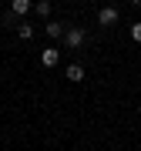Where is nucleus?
Instances as JSON below:
<instances>
[{
	"mask_svg": "<svg viewBox=\"0 0 141 151\" xmlns=\"http://www.w3.org/2000/svg\"><path fill=\"white\" fill-rule=\"evenodd\" d=\"M34 10H37L40 17H50V0H37V4H34Z\"/></svg>",
	"mask_w": 141,
	"mask_h": 151,
	"instance_id": "nucleus-8",
	"label": "nucleus"
},
{
	"mask_svg": "<svg viewBox=\"0 0 141 151\" xmlns=\"http://www.w3.org/2000/svg\"><path fill=\"white\" fill-rule=\"evenodd\" d=\"M17 37H20V40H30L34 37V27H30V24H17Z\"/></svg>",
	"mask_w": 141,
	"mask_h": 151,
	"instance_id": "nucleus-6",
	"label": "nucleus"
},
{
	"mask_svg": "<svg viewBox=\"0 0 141 151\" xmlns=\"http://www.w3.org/2000/svg\"><path fill=\"white\" fill-rule=\"evenodd\" d=\"M131 4H138V7H141V0H131Z\"/></svg>",
	"mask_w": 141,
	"mask_h": 151,
	"instance_id": "nucleus-10",
	"label": "nucleus"
},
{
	"mask_svg": "<svg viewBox=\"0 0 141 151\" xmlns=\"http://www.w3.org/2000/svg\"><path fill=\"white\" fill-rule=\"evenodd\" d=\"M64 77H70V81H74V84H77V81H84V67H81V64H70Z\"/></svg>",
	"mask_w": 141,
	"mask_h": 151,
	"instance_id": "nucleus-5",
	"label": "nucleus"
},
{
	"mask_svg": "<svg viewBox=\"0 0 141 151\" xmlns=\"http://www.w3.org/2000/svg\"><path fill=\"white\" fill-rule=\"evenodd\" d=\"M98 24L101 27H114V24H118V10H114V7H101L98 10Z\"/></svg>",
	"mask_w": 141,
	"mask_h": 151,
	"instance_id": "nucleus-2",
	"label": "nucleus"
},
{
	"mask_svg": "<svg viewBox=\"0 0 141 151\" xmlns=\"http://www.w3.org/2000/svg\"><path fill=\"white\" fill-rule=\"evenodd\" d=\"M131 37H135V40L141 44V24H135V27H131Z\"/></svg>",
	"mask_w": 141,
	"mask_h": 151,
	"instance_id": "nucleus-9",
	"label": "nucleus"
},
{
	"mask_svg": "<svg viewBox=\"0 0 141 151\" xmlns=\"http://www.w3.org/2000/svg\"><path fill=\"white\" fill-rule=\"evenodd\" d=\"M64 30H67V27H64V24H57V20L47 24V34H50V37H64Z\"/></svg>",
	"mask_w": 141,
	"mask_h": 151,
	"instance_id": "nucleus-7",
	"label": "nucleus"
},
{
	"mask_svg": "<svg viewBox=\"0 0 141 151\" xmlns=\"http://www.w3.org/2000/svg\"><path fill=\"white\" fill-rule=\"evenodd\" d=\"M57 60H60V50H57V47H47V50L40 54V64H44V67H57Z\"/></svg>",
	"mask_w": 141,
	"mask_h": 151,
	"instance_id": "nucleus-4",
	"label": "nucleus"
},
{
	"mask_svg": "<svg viewBox=\"0 0 141 151\" xmlns=\"http://www.w3.org/2000/svg\"><path fill=\"white\" fill-rule=\"evenodd\" d=\"M84 37H87V34H84L81 27H67V30H64V44H67L70 50H74V47H81V44H84Z\"/></svg>",
	"mask_w": 141,
	"mask_h": 151,
	"instance_id": "nucleus-1",
	"label": "nucleus"
},
{
	"mask_svg": "<svg viewBox=\"0 0 141 151\" xmlns=\"http://www.w3.org/2000/svg\"><path fill=\"white\" fill-rule=\"evenodd\" d=\"M34 10V0H14L10 4V14L14 17H24V14H30Z\"/></svg>",
	"mask_w": 141,
	"mask_h": 151,
	"instance_id": "nucleus-3",
	"label": "nucleus"
}]
</instances>
